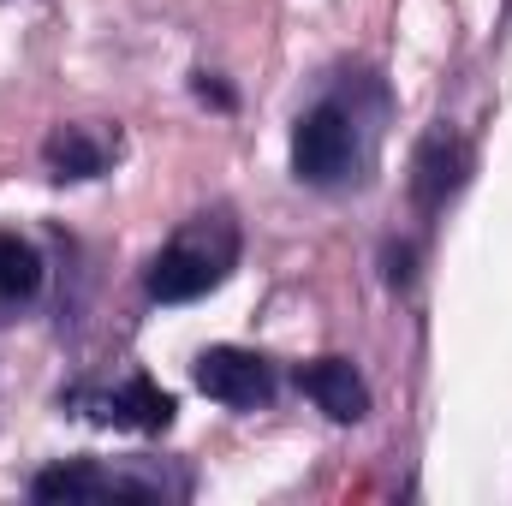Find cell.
I'll return each mask as SVG.
<instances>
[{
  "label": "cell",
  "mask_w": 512,
  "mask_h": 506,
  "mask_svg": "<svg viewBox=\"0 0 512 506\" xmlns=\"http://www.w3.org/2000/svg\"><path fill=\"white\" fill-rule=\"evenodd\" d=\"M42 161L54 179H96L108 167V143H96L84 126H60L42 143Z\"/></svg>",
  "instance_id": "obj_8"
},
{
  "label": "cell",
  "mask_w": 512,
  "mask_h": 506,
  "mask_svg": "<svg viewBox=\"0 0 512 506\" xmlns=\"http://www.w3.org/2000/svg\"><path fill=\"white\" fill-rule=\"evenodd\" d=\"M197 387L215 399V405H233V411H251V405H268V393H274V370H268V358H256L245 346H209L203 358H197Z\"/></svg>",
  "instance_id": "obj_4"
},
{
  "label": "cell",
  "mask_w": 512,
  "mask_h": 506,
  "mask_svg": "<svg viewBox=\"0 0 512 506\" xmlns=\"http://www.w3.org/2000/svg\"><path fill=\"white\" fill-rule=\"evenodd\" d=\"M298 387H304V399H310L316 411H328L334 423L370 417V387H364V376H358L346 358H316V364H304V370H298Z\"/></svg>",
  "instance_id": "obj_6"
},
{
  "label": "cell",
  "mask_w": 512,
  "mask_h": 506,
  "mask_svg": "<svg viewBox=\"0 0 512 506\" xmlns=\"http://www.w3.org/2000/svg\"><path fill=\"white\" fill-rule=\"evenodd\" d=\"M36 286H42V256L30 239H18V233H0V298H36Z\"/></svg>",
  "instance_id": "obj_9"
},
{
  "label": "cell",
  "mask_w": 512,
  "mask_h": 506,
  "mask_svg": "<svg viewBox=\"0 0 512 506\" xmlns=\"http://www.w3.org/2000/svg\"><path fill=\"white\" fill-rule=\"evenodd\" d=\"M465 185V143L453 131H429L417 161H411V197L417 209H441L453 191Z\"/></svg>",
  "instance_id": "obj_7"
},
{
  "label": "cell",
  "mask_w": 512,
  "mask_h": 506,
  "mask_svg": "<svg viewBox=\"0 0 512 506\" xmlns=\"http://www.w3.org/2000/svg\"><path fill=\"white\" fill-rule=\"evenodd\" d=\"M239 262V227L215 209V215H197V221H185L161 256L149 262V298H161V304H191V298H203V292H215L221 280H227V268Z\"/></svg>",
  "instance_id": "obj_1"
},
{
  "label": "cell",
  "mask_w": 512,
  "mask_h": 506,
  "mask_svg": "<svg viewBox=\"0 0 512 506\" xmlns=\"http://www.w3.org/2000/svg\"><path fill=\"white\" fill-rule=\"evenodd\" d=\"M36 501H155L161 489L131 483V477H108L102 465H54L30 483Z\"/></svg>",
  "instance_id": "obj_5"
},
{
  "label": "cell",
  "mask_w": 512,
  "mask_h": 506,
  "mask_svg": "<svg viewBox=\"0 0 512 506\" xmlns=\"http://www.w3.org/2000/svg\"><path fill=\"white\" fill-rule=\"evenodd\" d=\"M352 155H358V137H352V114L340 102L310 108L292 131V173L304 185H340L352 173Z\"/></svg>",
  "instance_id": "obj_2"
},
{
  "label": "cell",
  "mask_w": 512,
  "mask_h": 506,
  "mask_svg": "<svg viewBox=\"0 0 512 506\" xmlns=\"http://www.w3.org/2000/svg\"><path fill=\"white\" fill-rule=\"evenodd\" d=\"M60 405H72L78 417L102 429H167L173 423V399L149 376H131L126 387H72Z\"/></svg>",
  "instance_id": "obj_3"
}]
</instances>
